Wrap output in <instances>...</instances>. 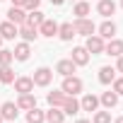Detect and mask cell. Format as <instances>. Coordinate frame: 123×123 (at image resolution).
I'll use <instances>...</instances> for the list:
<instances>
[{
	"label": "cell",
	"instance_id": "cell-1",
	"mask_svg": "<svg viewBox=\"0 0 123 123\" xmlns=\"http://www.w3.org/2000/svg\"><path fill=\"white\" fill-rule=\"evenodd\" d=\"M82 80L80 77H75V75H68V77H63V85H60V89H63L68 97H77L80 92H82Z\"/></svg>",
	"mask_w": 123,
	"mask_h": 123
},
{
	"label": "cell",
	"instance_id": "cell-2",
	"mask_svg": "<svg viewBox=\"0 0 123 123\" xmlns=\"http://www.w3.org/2000/svg\"><path fill=\"white\" fill-rule=\"evenodd\" d=\"M94 31H97V27H94L92 19H87V17L75 19V34H80V36H92Z\"/></svg>",
	"mask_w": 123,
	"mask_h": 123
},
{
	"label": "cell",
	"instance_id": "cell-3",
	"mask_svg": "<svg viewBox=\"0 0 123 123\" xmlns=\"http://www.w3.org/2000/svg\"><path fill=\"white\" fill-rule=\"evenodd\" d=\"M34 85L36 87H48L51 85V80H53V70L51 68H39V70H34Z\"/></svg>",
	"mask_w": 123,
	"mask_h": 123
},
{
	"label": "cell",
	"instance_id": "cell-4",
	"mask_svg": "<svg viewBox=\"0 0 123 123\" xmlns=\"http://www.w3.org/2000/svg\"><path fill=\"white\" fill-rule=\"evenodd\" d=\"M104 39L99 36V34H92V36H87V43H85V48L92 53V55H99V53H104Z\"/></svg>",
	"mask_w": 123,
	"mask_h": 123
},
{
	"label": "cell",
	"instance_id": "cell-5",
	"mask_svg": "<svg viewBox=\"0 0 123 123\" xmlns=\"http://www.w3.org/2000/svg\"><path fill=\"white\" fill-rule=\"evenodd\" d=\"M39 36H46V39L58 36V24H55L53 19H43V22L39 24Z\"/></svg>",
	"mask_w": 123,
	"mask_h": 123
},
{
	"label": "cell",
	"instance_id": "cell-6",
	"mask_svg": "<svg viewBox=\"0 0 123 123\" xmlns=\"http://www.w3.org/2000/svg\"><path fill=\"white\" fill-rule=\"evenodd\" d=\"M104 53H106V55H113V58L123 55V41H121V39H109V41L104 43Z\"/></svg>",
	"mask_w": 123,
	"mask_h": 123
},
{
	"label": "cell",
	"instance_id": "cell-7",
	"mask_svg": "<svg viewBox=\"0 0 123 123\" xmlns=\"http://www.w3.org/2000/svg\"><path fill=\"white\" fill-rule=\"evenodd\" d=\"M70 60H73L75 65H87V63H89V51H87L85 46H75Z\"/></svg>",
	"mask_w": 123,
	"mask_h": 123
},
{
	"label": "cell",
	"instance_id": "cell-8",
	"mask_svg": "<svg viewBox=\"0 0 123 123\" xmlns=\"http://www.w3.org/2000/svg\"><path fill=\"white\" fill-rule=\"evenodd\" d=\"M19 113V106L15 101H5L3 106H0V116H3V121H15Z\"/></svg>",
	"mask_w": 123,
	"mask_h": 123
},
{
	"label": "cell",
	"instance_id": "cell-9",
	"mask_svg": "<svg viewBox=\"0 0 123 123\" xmlns=\"http://www.w3.org/2000/svg\"><path fill=\"white\" fill-rule=\"evenodd\" d=\"M12 55H15V60L24 63V60H29V55H31V46H29L27 41H22V43H17V46H15Z\"/></svg>",
	"mask_w": 123,
	"mask_h": 123
},
{
	"label": "cell",
	"instance_id": "cell-10",
	"mask_svg": "<svg viewBox=\"0 0 123 123\" xmlns=\"http://www.w3.org/2000/svg\"><path fill=\"white\" fill-rule=\"evenodd\" d=\"M60 109H63V113L65 116H77L82 109H80V101L75 99V97H65V101H63V106H60Z\"/></svg>",
	"mask_w": 123,
	"mask_h": 123
},
{
	"label": "cell",
	"instance_id": "cell-11",
	"mask_svg": "<svg viewBox=\"0 0 123 123\" xmlns=\"http://www.w3.org/2000/svg\"><path fill=\"white\" fill-rule=\"evenodd\" d=\"M15 92H17V94H29V92H34V80H31V77H17V80H15Z\"/></svg>",
	"mask_w": 123,
	"mask_h": 123
},
{
	"label": "cell",
	"instance_id": "cell-12",
	"mask_svg": "<svg viewBox=\"0 0 123 123\" xmlns=\"http://www.w3.org/2000/svg\"><path fill=\"white\" fill-rule=\"evenodd\" d=\"M58 36H60V41H73V36H77V34H75V24H73V22L58 24Z\"/></svg>",
	"mask_w": 123,
	"mask_h": 123
},
{
	"label": "cell",
	"instance_id": "cell-13",
	"mask_svg": "<svg viewBox=\"0 0 123 123\" xmlns=\"http://www.w3.org/2000/svg\"><path fill=\"white\" fill-rule=\"evenodd\" d=\"M97 12H99L104 19H109V17L116 12V3H113V0H99V3H97Z\"/></svg>",
	"mask_w": 123,
	"mask_h": 123
},
{
	"label": "cell",
	"instance_id": "cell-14",
	"mask_svg": "<svg viewBox=\"0 0 123 123\" xmlns=\"http://www.w3.org/2000/svg\"><path fill=\"white\" fill-rule=\"evenodd\" d=\"M75 63H73V60L70 58H63V60H58V65H55V73L58 75H63V77H68V75H73L75 73Z\"/></svg>",
	"mask_w": 123,
	"mask_h": 123
},
{
	"label": "cell",
	"instance_id": "cell-15",
	"mask_svg": "<svg viewBox=\"0 0 123 123\" xmlns=\"http://www.w3.org/2000/svg\"><path fill=\"white\" fill-rule=\"evenodd\" d=\"M24 17H27V10H24V7H15V5H12V7L7 10V19H10L12 24H17V27L24 24Z\"/></svg>",
	"mask_w": 123,
	"mask_h": 123
},
{
	"label": "cell",
	"instance_id": "cell-16",
	"mask_svg": "<svg viewBox=\"0 0 123 123\" xmlns=\"http://www.w3.org/2000/svg\"><path fill=\"white\" fill-rule=\"evenodd\" d=\"M80 109L82 111H97L99 109V97L97 94H85L80 99Z\"/></svg>",
	"mask_w": 123,
	"mask_h": 123
},
{
	"label": "cell",
	"instance_id": "cell-17",
	"mask_svg": "<svg viewBox=\"0 0 123 123\" xmlns=\"http://www.w3.org/2000/svg\"><path fill=\"white\" fill-rule=\"evenodd\" d=\"M0 36H3V39H15V36H19V27L7 19V22L0 24Z\"/></svg>",
	"mask_w": 123,
	"mask_h": 123
},
{
	"label": "cell",
	"instance_id": "cell-18",
	"mask_svg": "<svg viewBox=\"0 0 123 123\" xmlns=\"http://www.w3.org/2000/svg\"><path fill=\"white\" fill-rule=\"evenodd\" d=\"M97 31H99V36H101V39H113V36H116V24H113L111 19H104V22L99 24V29H97Z\"/></svg>",
	"mask_w": 123,
	"mask_h": 123
},
{
	"label": "cell",
	"instance_id": "cell-19",
	"mask_svg": "<svg viewBox=\"0 0 123 123\" xmlns=\"http://www.w3.org/2000/svg\"><path fill=\"white\" fill-rule=\"evenodd\" d=\"M19 36H22L27 43H31V41L39 39V29H36V27H29V24H19Z\"/></svg>",
	"mask_w": 123,
	"mask_h": 123
},
{
	"label": "cell",
	"instance_id": "cell-20",
	"mask_svg": "<svg viewBox=\"0 0 123 123\" xmlns=\"http://www.w3.org/2000/svg\"><path fill=\"white\" fill-rule=\"evenodd\" d=\"M46 17H43V12L41 10H29L27 12V17H24V24H29V27H36L39 29V24L43 22Z\"/></svg>",
	"mask_w": 123,
	"mask_h": 123
},
{
	"label": "cell",
	"instance_id": "cell-21",
	"mask_svg": "<svg viewBox=\"0 0 123 123\" xmlns=\"http://www.w3.org/2000/svg\"><path fill=\"white\" fill-rule=\"evenodd\" d=\"M113 80H116V68H111V65L99 68V82L101 85H111Z\"/></svg>",
	"mask_w": 123,
	"mask_h": 123
},
{
	"label": "cell",
	"instance_id": "cell-22",
	"mask_svg": "<svg viewBox=\"0 0 123 123\" xmlns=\"http://www.w3.org/2000/svg\"><path fill=\"white\" fill-rule=\"evenodd\" d=\"M17 106H19L22 111H29V109H34V106H36V97H34V92H29V94H19V99H17Z\"/></svg>",
	"mask_w": 123,
	"mask_h": 123
},
{
	"label": "cell",
	"instance_id": "cell-23",
	"mask_svg": "<svg viewBox=\"0 0 123 123\" xmlns=\"http://www.w3.org/2000/svg\"><path fill=\"white\" fill-rule=\"evenodd\" d=\"M65 92L63 89H53V92H48V97H46V101H48V106H63V101H65Z\"/></svg>",
	"mask_w": 123,
	"mask_h": 123
},
{
	"label": "cell",
	"instance_id": "cell-24",
	"mask_svg": "<svg viewBox=\"0 0 123 123\" xmlns=\"http://www.w3.org/2000/svg\"><path fill=\"white\" fill-rule=\"evenodd\" d=\"M46 121H48V123H63V121H65L63 109H60V106H51V109L46 111Z\"/></svg>",
	"mask_w": 123,
	"mask_h": 123
},
{
	"label": "cell",
	"instance_id": "cell-25",
	"mask_svg": "<svg viewBox=\"0 0 123 123\" xmlns=\"http://www.w3.org/2000/svg\"><path fill=\"white\" fill-rule=\"evenodd\" d=\"M27 123H46V111H41V109H29L27 111Z\"/></svg>",
	"mask_w": 123,
	"mask_h": 123
},
{
	"label": "cell",
	"instance_id": "cell-26",
	"mask_svg": "<svg viewBox=\"0 0 123 123\" xmlns=\"http://www.w3.org/2000/svg\"><path fill=\"white\" fill-rule=\"evenodd\" d=\"M99 104H104L106 109H113V106L118 104V94H116L113 89H111V92H104V94L99 97Z\"/></svg>",
	"mask_w": 123,
	"mask_h": 123
},
{
	"label": "cell",
	"instance_id": "cell-27",
	"mask_svg": "<svg viewBox=\"0 0 123 123\" xmlns=\"http://www.w3.org/2000/svg\"><path fill=\"white\" fill-rule=\"evenodd\" d=\"M92 12V7H89V3L87 0H80V3H75V7H73V15L80 19V17H87Z\"/></svg>",
	"mask_w": 123,
	"mask_h": 123
},
{
	"label": "cell",
	"instance_id": "cell-28",
	"mask_svg": "<svg viewBox=\"0 0 123 123\" xmlns=\"http://www.w3.org/2000/svg\"><path fill=\"white\" fill-rule=\"evenodd\" d=\"M0 82L3 85H12L15 82V70L10 65H0Z\"/></svg>",
	"mask_w": 123,
	"mask_h": 123
},
{
	"label": "cell",
	"instance_id": "cell-29",
	"mask_svg": "<svg viewBox=\"0 0 123 123\" xmlns=\"http://www.w3.org/2000/svg\"><path fill=\"white\" fill-rule=\"evenodd\" d=\"M92 123H111V113L109 111H94Z\"/></svg>",
	"mask_w": 123,
	"mask_h": 123
},
{
	"label": "cell",
	"instance_id": "cell-30",
	"mask_svg": "<svg viewBox=\"0 0 123 123\" xmlns=\"http://www.w3.org/2000/svg\"><path fill=\"white\" fill-rule=\"evenodd\" d=\"M12 60H15L12 51H7V48H0V65H10Z\"/></svg>",
	"mask_w": 123,
	"mask_h": 123
},
{
	"label": "cell",
	"instance_id": "cell-31",
	"mask_svg": "<svg viewBox=\"0 0 123 123\" xmlns=\"http://www.w3.org/2000/svg\"><path fill=\"white\" fill-rule=\"evenodd\" d=\"M111 85H113V92H116L118 97H123V77H116Z\"/></svg>",
	"mask_w": 123,
	"mask_h": 123
},
{
	"label": "cell",
	"instance_id": "cell-32",
	"mask_svg": "<svg viewBox=\"0 0 123 123\" xmlns=\"http://www.w3.org/2000/svg\"><path fill=\"white\" fill-rule=\"evenodd\" d=\"M39 5H41V0H24V10H39Z\"/></svg>",
	"mask_w": 123,
	"mask_h": 123
},
{
	"label": "cell",
	"instance_id": "cell-33",
	"mask_svg": "<svg viewBox=\"0 0 123 123\" xmlns=\"http://www.w3.org/2000/svg\"><path fill=\"white\" fill-rule=\"evenodd\" d=\"M116 73L123 75V55H118V63H116Z\"/></svg>",
	"mask_w": 123,
	"mask_h": 123
},
{
	"label": "cell",
	"instance_id": "cell-34",
	"mask_svg": "<svg viewBox=\"0 0 123 123\" xmlns=\"http://www.w3.org/2000/svg\"><path fill=\"white\" fill-rule=\"evenodd\" d=\"M12 5H15V7H22V5H24V0H12Z\"/></svg>",
	"mask_w": 123,
	"mask_h": 123
},
{
	"label": "cell",
	"instance_id": "cell-35",
	"mask_svg": "<svg viewBox=\"0 0 123 123\" xmlns=\"http://www.w3.org/2000/svg\"><path fill=\"white\" fill-rule=\"evenodd\" d=\"M75 123H92V121H87V118H77Z\"/></svg>",
	"mask_w": 123,
	"mask_h": 123
},
{
	"label": "cell",
	"instance_id": "cell-36",
	"mask_svg": "<svg viewBox=\"0 0 123 123\" xmlns=\"http://www.w3.org/2000/svg\"><path fill=\"white\" fill-rule=\"evenodd\" d=\"M51 3H53V5H63L65 0H51Z\"/></svg>",
	"mask_w": 123,
	"mask_h": 123
},
{
	"label": "cell",
	"instance_id": "cell-37",
	"mask_svg": "<svg viewBox=\"0 0 123 123\" xmlns=\"http://www.w3.org/2000/svg\"><path fill=\"white\" fill-rule=\"evenodd\" d=\"M113 123H123V116H121V118H116V121H113Z\"/></svg>",
	"mask_w": 123,
	"mask_h": 123
},
{
	"label": "cell",
	"instance_id": "cell-38",
	"mask_svg": "<svg viewBox=\"0 0 123 123\" xmlns=\"http://www.w3.org/2000/svg\"><path fill=\"white\" fill-rule=\"evenodd\" d=\"M3 41H5V39H3V36H0V48H3Z\"/></svg>",
	"mask_w": 123,
	"mask_h": 123
},
{
	"label": "cell",
	"instance_id": "cell-39",
	"mask_svg": "<svg viewBox=\"0 0 123 123\" xmlns=\"http://www.w3.org/2000/svg\"><path fill=\"white\" fill-rule=\"evenodd\" d=\"M0 123H3V116H0Z\"/></svg>",
	"mask_w": 123,
	"mask_h": 123
},
{
	"label": "cell",
	"instance_id": "cell-40",
	"mask_svg": "<svg viewBox=\"0 0 123 123\" xmlns=\"http://www.w3.org/2000/svg\"><path fill=\"white\" fill-rule=\"evenodd\" d=\"M121 7H123V0H121Z\"/></svg>",
	"mask_w": 123,
	"mask_h": 123
}]
</instances>
